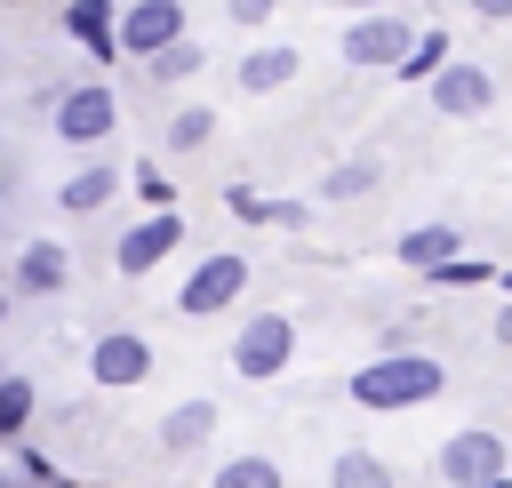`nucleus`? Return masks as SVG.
Instances as JSON below:
<instances>
[{
    "label": "nucleus",
    "instance_id": "obj_1",
    "mask_svg": "<svg viewBox=\"0 0 512 488\" xmlns=\"http://www.w3.org/2000/svg\"><path fill=\"white\" fill-rule=\"evenodd\" d=\"M448 384V368L432 360V352H384V360H368V368H352V408H368V416H392V408H416V400H432Z\"/></svg>",
    "mask_w": 512,
    "mask_h": 488
},
{
    "label": "nucleus",
    "instance_id": "obj_2",
    "mask_svg": "<svg viewBox=\"0 0 512 488\" xmlns=\"http://www.w3.org/2000/svg\"><path fill=\"white\" fill-rule=\"evenodd\" d=\"M48 120H56V136L64 144H80V152H96L112 128H120V96L104 88V80H72L56 104H48Z\"/></svg>",
    "mask_w": 512,
    "mask_h": 488
},
{
    "label": "nucleus",
    "instance_id": "obj_3",
    "mask_svg": "<svg viewBox=\"0 0 512 488\" xmlns=\"http://www.w3.org/2000/svg\"><path fill=\"white\" fill-rule=\"evenodd\" d=\"M288 360H296V320H288V312H248L240 336H232V368H240L248 384H272Z\"/></svg>",
    "mask_w": 512,
    "mask_h": 488
},
{
    "label": "nucleus",
    "instance_id": "obj_4",
    "mask_svg": "<svg viewBox=\"0 0 512 488\" xmlns=\"http://www.w3.org/2000/svg\"><path fill=\"white\" fill-rule=\"evenodd\" d=\"M408 40H416V24H408V16H392V8H360V16L344 24V40H336V48H344V64H352V72H392Z\"/></svg>",
    "mask_w": 512,
    "mask_h": 488
},
{
    "label": "nucleus",
    "instance_id": "obj_5",
    "mask_svg": "<svg viewBox=\"0 0 512 488\" xmlns=\"http://www.w3.org/2000/svg\"><path fill=\"white\" fill-rule=\"evenodd\" d=\"M240 288H248V256H240V248H216V256H200V264L184 272L176 312H184V320H208V312L240 304Z\"/></svg>",
    "mask_w": 512,
    "mask_h": 488
},
{
    "label": "nucleus",
    "instance_id": "obj_6",
    "mask_svg": "<svg viewBox=\"0 0 512 488\" xmlns=\"http://www.w3.org/2000/svg\"><path fill=\"white\" fill-rule=\"evenodd\" d=\"M424 96H432V112H440V120H480V112L496 104V72H488V64L448 56V64L424 80Z\"/></svg>",
    "mask_w": 512,
    "mask_h": 488
},
{
    "label": "nucleus",
    "instance_id": "obj_7",
    "mask_svg": "<svg viewBox=\"0 0 512 488\" xmlns=\"http://www.w3.org/2000/svg\"><path fill=\"white\" fill-rule=\"evenodd\" d=\"M176 240H184V216H176V208H144V216L120 232V248H112L120 280H144V272H160V256H176Z\"/></svg>",
    "mask_w": 512,
    "mask_h": 488
},
{
    "label": "nucleus",
    "instance_id": "obj_8",
    "mask_svg": "<svg viewBox=\"0 0 512 488\" xmlns=\"http://www.w3.org/2000/svg\"><path fill=\"white\" fill-rule=\"evenodd\" d=\"M488 472H504V432L464 424V432L440 440V480H448V488H480Z\"/></svg>",
    "mask_w": 512,
    "mask_h": 488
},
{
    "label": "nucleus",
    "instance_id": "obj_9",
    "mask_svg": "<svg viewBox=\"0 0 512 488\" xmlns=\"http://www.w3.org/2000/svg\"><path fill=\"white\" fill-rule=\"evenodd\" d=\"M168 40H184V0H128L120 8V56H152V48H168Z\"/></svg>",
    "mask_w": 512,
    "mask_h": 488
},
{
    "label": "nucleus",
    "instance_id": "obj_10",
    "mask_svg": "<svg viewBox=\"0 0 512 488\" xmlns=\"http://www.w3.org/2000/svg\"><path fill=\"white\" fill-rule=\"evenodd\" d=\"M64 32L88 64H120V0H64Z\"/></svg>",
    "mask_w": 512,
    "mask_h": 488
},
{
    "label": "nucleus",
    "instance_id": "obj_11",
    "mask_svg": "<svg viewBox=\"0 0 512 488\" xmlns=\"http://www.w3.org/2000/svg\"><path fill=\"white\" fill-rule=\"evenodd\" d=\"M88 376H96V384H144V376H152V344H144L136 328H104V336L88 344Z\"/></svg>",
    "mask_w": 512,
    "mask_h": 488
},
{
    "label": "nucleus",
    "instance_id": "obj_12",
    "mask_svg": "<svg viewBox=\"0 0 512 488\" xmlns=\"http://www.w3.org/2000/svg\"><path fill=\"white\" fill-rule=\"evenodd\" d=\"M120 184H128V168H112V160L96 152V160H80V168L56 184V208H64V216H96V208H104Z\"/></svg>",
    "mask_w": 512,
    "mask_h": 488
},
{
    "label": "nucleus",
    "instance_id": "obj_13",
    "mask_svg": "<svg viewBox=\"0 0 512 488\" xmlns=\"http://www.w3.org/2000/svg\"><path fill=\"white\" fill-rule=\"evenodd\" d=\"M216 424H224V408H216V400H176L152 432H160V456H200Z\"/></svg>",
    "mask_w": 512,
    "mask_h": 488
},
{
    "label": "nucleus",
    "instance_id": "obj_14",
    "mask_svg": "<svg viewBox=\"0 0 512 488\" xmlns=\"http://www.w3.org/2000/svg\"><path fill=\"white\" fill-rule=\"evenodd\" d=\"M296 72H304V56H296V48H248L232 80H240V96H272V88H288Z\"/></svg>",
    "mask_w": 512,
    "mask_h": 488
},
{
    "label": "nucleus",
    "instance_id": "obj_15",
    "mask_svg": "<svg viewBox=\"0 0 512 488\" xmlns=\"http://www.w3.org/2000/svg\"><path fill=\"white\" fill-rule=\"evenodd\" d=\"M72 280V256L56 248V240H24V256H16V288L24 296H56Z\"/></svg>",
    "mask_w": 512,
    "mask_h": 488
},
{
    "label": "nucleus",
    "instance_id": "obj_16",
    "mask_svg": "<svg viewBox=\"0 0 512 488\" xmlns=\"http://www.w3.org/2000/svg\"><path fill=\"white\" fill-rule=\"evenodd\" d=\"M456 248H464V232H456V224H408L392 256H400L408 272H432V264H448Z\"/></svg>",
    "mask_w": 512,
    "mask_h": 488
},
{
    "label": "nucleus",
    "instance_id": "obj_17",
    "mask_svg": "<svg viewBox=\"0 0 512 488\" xmlns=\"http://www.w3.org/2000/svg\"><path fill=\"white\" fill-rule=\"evenodd\" d=\"M448 48H456V40H448L440 24H424V32H416V40L400 48V64H392V80H408V88H416V80H432V72L448 64Z\"/></svg>",
    "mask_w": 512,
    "mask_h": 488
},
{
    "label": "nucleus",
    "instance_id": "obj_18",
    "mask_svg": "<svg viewBox=\"0 0 512 488\" xmlns=\"http://www.w3.org/2000/svg\"><path fill=\"white\" fill-rule=\"evenodd\" d=\"M200 64H208V48L184 32V40H168V48H152V56H144V80H152V88H176V80H192Z\"/></svg>",
    "mask_w": 512,
    "mask_h": 488
},
{
    "label": "nucleus",
    "instance_id": "obj_19",
    "mask_svg": "<svg viewBox=\"0 0 512 488\" xmlns=\"http://www.w3.org/2000/svg\"><path fill=\"white\" fill-rule=\"evenodd\" d=\"M328 488H392V464H384L376 448H344V456L328 464Z\"/></svg>",
    "mask_w": 512,
    "mask_h": 488
},
{
    "label": "nucleus",
    "instance_id": "obj_20",
    "mask_svg": "<svg viewBox=\"0 0 512 488\" xmlns=\"http://www.w3.org/2000/svg\"><path fill=\"white\" fill-rule=\"evenodd\" d=\"M208 488H288V480H280V464H272V456H224Z\"/></svg>",
    "mask_w": 512,
    "mask_h": 488
},
{
    "label": "nucleus",
    "instance_id": "obj_21",
    "mask_svg": "<svg viewBox=\"0 0 512 488\" xmlns=\"http://www.w3.org/2000/svg\"><path fill=\"white\" fill-rule=\"evenodd\" d=\"M216 136V104H184L176 120H168V152H200Z\"/></svg>",
    "mask_w": 512,
    "mask_h": 488
},
{
    "label": "nucleus",
    "instance_id": "obj_22",
    "mask_svg": "<svg viewBox=\"0 0 512 488\" xmlns=\"http://www.w3.org/2000/svg\"><path fill=\"white\" fill-rule=\"evenodd\" d=\"M360 192H376V160H336L320 176V200H360Z\"/></svg>",
    "mask_w": 512,
    "mask_h": 488
},
{
    "label": "nucleus",
    "instance_id": "obj_23",
    "mask_svg": "<svg viewBox=\"0 0 512 488\" xmlns=\"http://www.w3.org/2000/svg\"><path fill=\"white\" fill-rule=\"evenodd\" d=\"M424 280H440V288H488V280H496V264H488V256H464V248H456V256H448V264H432Z\"/></svg>",
    "mask_w": 512,
    "mask_h": 488
},
{
    "label": "nucleus",
    "instance_id": "obj_24",
    "mask_svg": "<svg viewBox=\"0 0 512 488\" xmlns=\"http://www.w3.org/2000/svg\"><path fill=\"white\" fill-rule=\"evenodd\" d=\"M128 184H136V200H144V208H176V176H160V160H136V168H128Z\"/></svg>",
    "mask_w": 512,
    "mask_h": 488
},
{
    "label": "nucleus",
    "instance_id": "obj_25",
    "mask_svg": "<svg viewBox=\"0 0 512 488\" xmlns=\"http://www.w3.org/2000/svg\"><path fill=\"white\" fill-rule=\"evenodd\" d=\"M24 416H32V384L24 376H0V440H16Z\"/></svg>",
    "mask_w": 512,
    "mask_h": 488
},
{
    "label": "nucleus",
    "instance_id": "obj_26",
    "mask_svg": "<svg viewBox=\"0 0 512 488\" xmlns=\"http://www.w3.org/2000/svg\"><path fill=\"white\" fill-rule=\"evenodd\" d=\"M304 216H312L304 200H264V208H256V224H288V232H304Z\"/></svg>",
    "mask_w": 512,
    "mask_h": 488
},
{
    "label": "nucleus",
    "instance_id": "obj_27",
    "mask_svg": "<svg viewBox=\"0 0 512 488\" xmlns=\"http://www.w3.org/2000/svg\"><path fill=\"white\" fill-rule=\"evenodd\" d=\"M272 8H280V0H224V16H232L240 32H256V24H272Z\"/></svg>",
    "mask_w": 512,
    "mask_h": 488
},
{
    "label": "nucleus",
    "instance_id": "obj_28",
    "mask_svg": "<svg viewBox=\"0 0 512 488\" xmlns=\"http://www.w3.org/2000/svg\"><path fill=\"white\" fill-rule=\"evenodd\" d=\"M472 16H488V24H512V0H464Z\"/></svg>",
    "mask_w": 512,
    "mask_h": 488
},
{
    "label": "nucleus",
    "instance_id": "obj_29",
    "mask_svg": "<svg viewBox=\"0 0 512 488\" xmlns=\"http://www.w3.org/2000/svg\"><path fill=\"white\" fill-rule=\"evenodd\" d=\"M496 344H512V304H504V312H496Z\"/></svg>",
    "mask_w": 512,
    "mask_h": 488
},
{
    "label": "nucleus",
    "instance_id": "obj_30",
    "mask_svg": "<svg viewBox=\"0 0 512 488\" xmlns=\"http://www.w3.org/2000/svg\"><path fill=\"white\" fill-rule=\"evenodd\" d=\"M328 8H352L360 16V8H392V0H328Z\"/></svg>",
    "mask_w": 512,
    "mask_h": 488
},
{
    "label": "nucleus",
    "instance_id": "obj_31",
    "mask_svg": "<svg viewBox=\"0 0 512 488\" xmlns=\"http://www.w3.org/2000/svg\"><path fill=\"white\" fill-rule=\"evenodd\" d=\"M480 488H512V472H488V480H480Z\"/></svg>",
    "mask_w": 512,
    "mask_h": 488
},
{
    "label": "nucleus",
    "instance_id": "obj_32",
    "mask_svg": "<svg viewBox=\"0 0 512 488\" xmlns=\"http://www.w3.org/2000/svg\"><path fill=\"white\" fill-rule=\"evenodd\" d=\"M0 320H8V296H0Z\"/></svg>",
    "mask_w": 512,
    "mask_h": 488
},
{
    "label": "nucleus",
    "instance_id": "obj_33",
    "mask_svg": "<svg viewBox=\"0 0 512 488\" xmlns=\"http://www.w3.org/2000/svg\"><path fill=\"white\" fill-rule=\"evenodd\" d=\"M504 288H512V272H504Z\"/></svg>",
    "mask_w": 512,
    "mask_h": 488
},
{
    "label": "nucleus",
    "instance_id": "obj_34",
    "mask_svg": "<svg viewBox=\"0 0 512 488\" xmlns=\"http://www.w3.org/2000/svg\"><path fill=\"white\" fill-rule=\"evenodd\" d=\"M0 376H8V368H0Z\"/></svg>",
    "mask_w": 512,
    "mask_h": 488
}]
</instances>
